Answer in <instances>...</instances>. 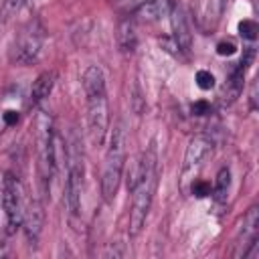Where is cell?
Listing matches in <instances>:
<instances>
[{"label": "cell", "mask_w": 259, "mask_h": 259, "mask_svg": "<svg viewBox=\"0 0 259 259\" xmlns=\"http://www.w3.org/2000/svg\"><path fill=\"white\" fill-rule=\"evenodd\" d=\"M34 142H36V166L42 188L47 192L55 172H57V136L53 127V117L45 109L36 113L34 119Z\"/></svg>", "instance_id": "277c9868"}, {"label": "cell", "mask_w": 259, "mask_h": 259, "mask_svg": "<svg viewBox=\"0 0 259 259\" xmlns=\"http://www.w3.org/2000/svg\"><path fill=\"white\" fill-rule=\"evenodd\" d=\"M257 235H259V208L251 206L247 210V214L243 217L239 235L233 243V257H247V251L257 243Z\"/></svg>", "instance_id": "ba28073f"}, {"label": "cell", "mask_w": 259, "mask_h": 259, "mask_svg": "<svg viewBox=\"0 0 259 259\" xmlns=\"http://www.w3.org/2000/svg\"><path fill=\"white\" fill-rule=\"evenodd\" d=\"M214 150V144L210 138L206 136H194L188 146H186V152H184V164H182V172H190V170H196Z\"/></svg>", "instance_id": "9c48e42d"}, {"label": "cell", "mask_w": 259, "mask_h": 259, "mask_svg": "<svg viewBox=\"0 0 259 259\" xmlns=\"http://www.w3.org/2000/svg\"><path fill=\"white\" fill-rule=\"evenodd\" d=\"M257 32H259V26H257L255 20L247 18V20H241V22H239V34H241L243 38L255 40V38H257Z\"/></svg>", "instance_id": "ac0fdd59"}, {"label": "cell", "mask_w": 259, "mask_h": 259, "mask_svg": "<svg viewBox=\"0 0 259 259\" xmlns=\"http://www.w3.org/2000/svg\"><path fill=\"white\" fill-rule=\"evenodd\" d=\"M87 103V136L91 146H103L109 132V105L105 93V77L97 65H89L81 77Z\"/></svg>", "instance_id": "6da1fadb"}, {"label": "cell", "mask_w": 259, "mask_h": 259, "mask_svg": "<svg viewBox=\"0 0 259 259\" xmlns=\"http://www.w3.org/2000/svg\"><path fill=\"white\" fill-rule=\"evenodd\" d=\"M24 4L26 0H4L0 6V22H8L12 16H16Z\"/></svg>", "instance_id": "e0dca14e"}, {"label": "cell", "mask_w": 259, "mask_h": 259, "mask_svg": "<svg viewBox=\"0 0 259 259\" xmlns=\"http://www.w3.org/2000/svg\"><path fill=\"white\" fill-rule=\"evenodd\" d=\"M55 79H57L55 71H42V73L34 79V83H32V87H30V103H32V105H38L40 101H45V99L51 95V91H53V87H55Z\"/></svg>", "instance_id": "9a60e30c"}, {"label": "cell", "mask_w": 259, "mask_h": 259, "mask_svg": "<svg viewBox=\"0 0 259 259\" xmlns=\"http://www.w3.org/2000/svg\"><path fill=\"white\" fill-rule=\"evenodd\" d=\"M115 40L121 53L132 55L138 47V34H136V26L132 18H121L117 24V32H115Z\"/></svg>", "instance_id": "5bb4252c"}, {"label": "cell", "mask_w": 259, "mask_h": 259, "mask_svg": "<svg viewBox=\"0 0 259 259\" xmlns=\"http://www.w3.org/2000/svg\"><path fill=\"white\" fill-rule=\"evenodd\" d=\"M196 85H198L202 91L212 89V87H214V75H212L210 71H206V69L196 71Z\"/></svg>", "instance_id": "d6986e66"}, {"label": "cell", "mask_w": 259, "mask_h": 259, "mask_svg": "<svg viewBox=\"0 0 259 259\" xmlns=\"http://www.w3.org/2000/svg\"><path fill=\"white\" fill-rule=\"evenodd\" d=\"M2 208L6 214L8 231H16L22 225V212H24V194L20 180L6 172L2 178Z\"/></svg>", "instance_id": "52a82bcc"}, {"label": "cell", "mask_w": 259, "mask_h": 259, "mask_svg": "<svg viewBox=\"0 0 259 259\" xmlns=\"http://www.w3.org/2000/svg\"><path fill=\"white\" fill-rule=\"evenodd\" d=\"M42 45H45V26L40 24L38 18H32L14 36L10 47V61L24 67L32 65L38 61Z\"/></svg>", "instance_id": "5b68a950"}, {"label": "cell", "mask_w": 259, "mask_h": 259, "mask_svg": "<svg viewBox=\"0 0 259 259\" xmlns=\"http://www.w3.org/2000/svg\"><path fill=\"white\" fill-rule=\"evenodd\" d=\"M210 184L208 182H204V180H194V184H192V194L194 196H198V198H202V196H208L210 194Z\"/></svg>", "instance_id": "ffe728a7"}, {"label": "cell", "mask_w": 259, "mask_h": 259, "mask_svg": "<svg viewBox=\"0 0 259 259\" xmlns=\"http://www.w3.org/2000/svg\"><path fill=\"white\" fill-rule=\"evenodd\" d=\"M2 119H4V123H6V125H16V123H18V111L8 109V111H4V113H2Z\"/></svg>", "instance_id": "cb8c5ba5"}, {"label": "cell", "mask_w": 259, "mask_h": 259, "mask_svg": "<svg viewBox=\"0 0 259 259\" xmlns=\"http://www.w3.org/2000/svg\"><path fill=\"white\" fill-rule=\"evenodd\" d=\"M249 99H251V109H257V83H253V85H251Z\"/></svg>", "instance_id": "d4e9b609"}, {"label": "cell", "mask_w": 259, "mask_h": 259, "mask_svg": "<svg viewBox=\"0 0 259 259\" xmlns=\"http://www.w3.org/2000/svg\"><path fill=\"white\" fill-rule=\"evenodd\" d=\"M156 186H158V156H156V148L152 146L144 152V172H142L140 182L132 190L134 194L132 212H130V235L132 237H136L146 225Z\"/></svg>", "instance_id": "7a4b0ae2"}, {"label": "cell", "mask_w": 259, "mask_h": 259, "mask_svg": "<svg viewBox=\"0 0 259 259\" xmlns=\"http://www.w3.org/2000/svg\"><path fill=\"white\" fill-rule=\"evenodd\" d=\"M170 22H172V38L174 42L178 45V49L182 53H190L192 49V32H190V26H188V16L184 12V8L180 4H172L170 12Z\"/></svg>", "instance_id": "8fae6325"}, {"label": "cell", "mask_w": 259, "mask_h": 259, "mask_svg": "<svg viewBox=\"0 0 259 259\" xmlns=\"http://www.w3.org/2000/svg\"><path fill=\"white\" fill-rule=\"evenodd\" d=\"M160 47H164V51L166 53H172L174 57H180V49H178V45L174 42V38H168V36H162L160 38Z\"/></svg>", "instance_id": "44dd1931"}, {"label": "cell", "mask_w": 259, "mask_h": 259, "mask_svg": "<svg viewBox=\"0 0 259 259\" xmlns=\"http://www.w3.org/2000/svg\"><path fill=\"white\" fill-rule=\"evenodd\" d=\"M235 51H237V47H235L233 40H221V42L217 45V53H219L221 57H225V55H233Z\"/></svg>", "instance_id": "7402d4cb"}, {"label": "cell", "mask_w": 259, "mask_h": 259, "mask_svg": "<svg viewBox=\"0 0 259 259\" xmlns=\"http://www.w3.org/2000/svg\"><path fill=\"white\" fill-rule=\"evenodd\" d=\"M229 186H231V170L227 166H223L217 174V180H214V186H212V196L217 202H225L227 200V192H229Z\"/></svg>", "instance_id": "2e32d148"}, {"label": "cell", "mask_w": 259, "mask_h": 259, "mask_svg": "<svg viewBox=\"0 0 259 259\" xmlns=\"http://www.w3.org/2000/svg\"><path fill=\"white\" fill-rule=\"evenodd\" d=\"M172 4L174 2H170V0H146L144 4H140L136 8L134 16L142 22H156L162 16H168Z\"/></svg>", "instance_id": "4fadbf2b"}, {"label": "cell", "mask_w": 259, "mask_h": 259, "mask_svg": "<svg viewBox=\"0 0 259 259\" xmlns=\"http://www.w3.org/2000/svg\"><path fill=\"white\" fill-rule=\"evenodd\" d=\"M192 111H194L196 115H206V113H210V105H208L206 101H196V103L192 105Z\"/></svg>", "instance_id": "603a6c76"}, {"label": "cell", "mask_w": 259, "mask_h": 259, "mask_svg": "<svg viewBox=\"0 0 259 259\" xmlns=\"http://www.w3.org/2000/svg\"><path fill=\"white\" fill-rule=\"evenodd\" d=\"M123 166H125V130L123 123L117 121L109 134V146L103 156V166H101V196L107 204L115 200V194L119 190V182L123 176Z\"/></svg>", "instance_id": "3957f363"}, {"label": "cell", "mask_w": 259, "mask_h": 259, "mask_svg": "<svg viewBox=\"0 0 259 259\" xmlns=\"http://www.w3.org/2000/svg\"><path fill=\"white\" fill-rule=\"evenodd\" d=\"M225 6H227V0H198L196 12H194L198 28L204 30V32L212 30L219 24Z\"/></svg>", "instance_id": "7c38bea8"}, {"label": "cell", "mask_w": 259, "mask_h": 259, "mask_svg": "<svg viewBox=\"0 0 259 259\" xmlns=\"http://www.w3.org/2000/svg\"><path fill=\"white\" fill-rule=\"evenodd\" d=\"M42 223H45V210L42 204L36 198H28L24 200V212H22V227H24V235L28 239L30 245H36L40 231H42Z\"/></svg>", "instance_id": "30bf717a"}, {"label": "cell", "mask_w": 259, "mask_h": 259, "mask_svg": "<svg viewBox=\"0 0 259 259\" xmlns=\"http://www.w3.org/2000/svg\"><path fill=\"white\" fill-rule=\"evenodd\" d=\"M67 182H65V202L69 212L75 217L81 210V192H83V158L79 146L73 142L67 152Z\"/></svg>", "instance_id": "8992f818"}]
</instances>
